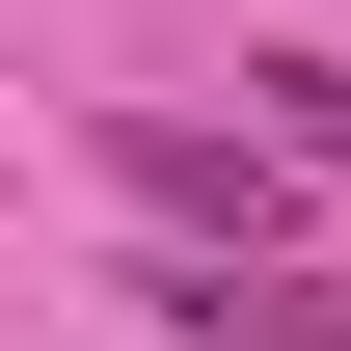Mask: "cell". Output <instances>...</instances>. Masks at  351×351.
<instances>
[{"label":"cell","mask_w":351,"mask_h":351,"mask_svg":"<svg viewBox=\"0 0 351 351\" xmlns=\"http://www.w3.org/2000/svg\"><path fill=\"white\" fill-rule=\"evenodd\" d=\"M108 189H135V243H243V270H324L298 243V135H217V108H108Z\"/></svg>","instance_id":"1"},{"label":"cell","mask_w":351,"mask_h":351,"mask_svg":"<svg viewBox=\"0 0 351 351\" xmlns=\"http://www.w3.org/2000/svg\"><path fill=\"white\" fill-rule=\"evenodd\" d=\"M243 108L298 135V189H351V54H243Z\"/></svg>","instance_id":"2"}]
</instances>
